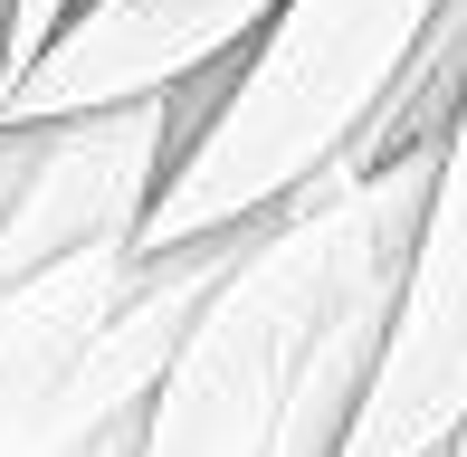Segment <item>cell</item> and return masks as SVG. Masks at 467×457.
Wrapping results in <instances>:
<instances>
[{"instance_id":"6da1fadb","label":"cell","mask_w":467,"mask_h":457,"mask_svg":"<svg viewBox=\"0 0 467 457\" xmlns=\"http://www.w3.org/2000/svg\"><path fill=\"white\" fill-rule=\"evenodd\" d=\"M439 10L449 0H267V19L220 57L210 115L172 143L134 248L248 228L325 172H372L353 162V143Z\"/></svg>"},{"instance_id":"7a4b0ae2","label":"cell","mask_w":467,"mask_h":457,"mask_svg":"<svg viewBox=\"0 0 467 457\" xmlns=\"http://www.w3.org/2000/svg\"><path fill=\"white\" fill-rule=\"evenodd\" d=\"M248 228L134 248L87 239L0 277V457H57L87 420L134 410L201 286L239 258Z\"/></svg>"},{"instance_id":"3957f363","label":"cell","mask_w":467,"mask_h":457,"mask_svg":"<svg viewBox=\"0 0 467 457\" xmlns=\"http://www.w3.org/2000/svg\"><path fill=\"white\" fill-rule=\"evenodd\" d=\"M458 420H467V210H458V153H449L410 219L334 457H439L458 448Z\"/></svg>"},{"instance_id":"277c9868","label":"cell","mask_w":467,"mask_h":457,"mask_svg":"<svg viewBox=\"0 0 467 457\" xmlns=\"http://www.w3.org/2000/svg\"><path fill=\"white\" fill-rule=\"evenodd\" d=\"M0 134H10V162H0V277L67 258L87 239H134L143 200L172 162L162 96L57 115V124H0Z\"/></svg>"},{"instance_id":"5b68a950","label":"cell","mask_w":467,"mask_h":457,"mask_svg":"<svg viewBox=\"0 0 467 457\" xmlns=\"http://www.w3.org/2000/svg\"><path fill=\"white\" fill-rule=\"evenodd\" d=\"M267 19V0H67L29 67L0 76V124H57L182 86Z\"/></svg>"},{"instance_id":"8992f818","label":"cell","mask_w":467,"mask_h":457,"mask_svg":"<svg viewBox=\"0 0 467 457\" xmlns=\"http://www.w3.org/2000/svg\"><path fill=\"white\" fill-rule=\"evenodd\" d=\"M134 410H143V401H134ZM134 410H105V420H87L57 457H134Z\"/></svg>"},{"instance_id":"52a82bcc","label":"cell","mask_w":467,"mask_h":457,"mask_svg":"<svg viewBox=\"0 0 467 457\" xmlns=\"http://www.w3.org/2000/svg\"><path fill=\"white\" fill-rule=\"evenodd\" d=\"M0 162H10V134H0Z\"/></svg>"}]
</instances>
